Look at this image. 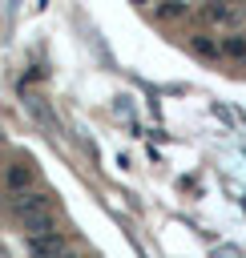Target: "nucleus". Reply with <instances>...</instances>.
I'll return each instance as SVG.
<instances>
[{
    "label": "nucleus",
    "instance_id": "nucleus-7",
    "mask_svg": "<svg viewBox=\"0 0 246 258\" xmlns=\"http://www.w3.org/2000/svg\"><path fill=\"white\" fill-rule=\"evenodd\" d=\"M190 44H194V52H198V56H218V52H222V48H218V40H210V36H194Z\"/></svg>",
    "mask_w": 246,
    "mask_h": 258
},
{
    "label": "nucleus",
    "instance_id": "nucleus-10",
    "mask_svg": "<svg viewBox=\"0 0 246 258\" xmlns=\"http://www.w3.org/2000/svg\"><path fill=\"white\" fill-rule=\"evenodd\" d=\"M0 258H8V250H0Z\"/></svg>",
    "mask_w": 246,
    "mask_h": 258
},
{
    "label": "nucleus",
    "instance_id": "nucleus-1",
    "mask_svg": "<svg viewBox=\"0 0 246 258\" xmlns=\"http://www.w3.org/2000/svg\"><path fill=\"white\" fill-rule=\"evenodd\" d=\"M12 214H16V218L52 214V194H44V189H24V194H12Z\"/></svg>",
    "mask_w": 246,
    "mask_h": 258
},
{
    "label": "nucleus",
    "instance_id": "nucleus-3",
    "mask_svg": "<svg viewBox=\"0 0 246 258\" xmlns=\"http://www.w3.org/2000/svg\"><path fill=\"white\" fill-rule=\"evenodd\" d=\"M65 250V238L52 230V234H36V238H28V254L32 258H56Z\"/></svg>",
    "mask_w": 246,
    "mask_h": 258
},
{
    "label": "nucleus",
    "instance_id": "nucleus-6",
    "mask_svg": "<svg viewBox=\"0 0 246 258\" xmlns=\"http://www.w3.org/2000/svg\"><path fill=\"white\" fill-rule=\"evenodd\" d=\"M218 48H222L226 56H238V60H246V36H226Z\"/></svg>",
    "mask_w": 246,
    "mask_h": 258
},
{
    "label": "nucleus",
    "instance_id": "nucleus-9",
    "mask_svg": "<svg viewBox=\"0 0 246 258\" xmlns=\"http://www.w3.org/2000/svg\"><path fill=\"white\" fill-rule=\"evenodd\" d=\"M56 258H81V254H73V250H60V254H56Z\"/></svg>",
    "mask_w": 246,
    "mask_h": 258
},
{
    "label": "nucleus",
    "instance_id": "nucleus-4",
    "mask_svg": "<svg viewBox=\"0 0 246 258\" xmlns=\"http://www.w3.org/2000/svg\"><path fill=\"white\" fill-rule=\"evenodd\" d=\"M32 185V169L28 165H8V189L12 194H24Z\"/></svg>",
    "mask_w": 246,
    "mask_h": 258
},
{
    "label": "nucleus",
    "instance_id": "nucleus-8",
    "mask_svg": "<svg viewBox=\"0 0 246 258\" xmlns=\"http://www.w3.org/2000/svg\"><path fill=\"white\" fill-rule=\"evenodd\" d=\"M153 12H157V16H186V4H181V0H165V4H157Z\"/></svg>",
    "mask_w": 246,
    "mask_h": 258
},
{
    "label": "nucleus",
    "instance_id": "nucleus-2",
    "mask_svg": "<svg viewBox=\"0 0 246 258\" xmlns=\"http://www.w3.org/2000/svg\"><path fill=\"white\" fill-rule=\"evenodd\" d=\"M206 20L214 24H242L246 20V4H206Z\"/></svg>",
    "mask_w": 246,
    "mask_h": 258
},
{
    "label": "nucleus",
    "instance_id": "nucleus-12",
    "mask_svg": "<svg viewBox=\"0 0 246 258\" xmlns=\"http://www.w3.org/2000/svg\"><path fill=\"white\" fill-rule=\"evenodd\" d=\"M0 250H4V246H0Z\"/></svg>",
    "mask_w": 246,
    "mask_h": 258
},
{
    "label": "nucleus",
    "instance_id": "nucleus-11",
    "mask_svg": "<svg viewBox=\"0 0 246 258\" xmlns=\"http://www.w3.org/2000/svg\"><path fill=\"white\" fill-rule=\"evenodd\" d=\"M242 210H246V198H242Z\"/></svg>",
    "mask_w": 246,
    "mask_h": 258
},
{
    "label": "nucleus",
    "instance_id": "nucleus-5",
    "mask_svg": "<svg viewBox=\"0 0 246 258\" xmlns=\"http://www.w3.org/2000/svg\"><path fill=\"white\" fill-rule=\"evenodd\" d=\"M20 222H24L28 238H36V234H52V214H32V218H20Z\"/></svg>",
    "mask_w": 246,
    "mask_h": 258
}]
</instances>
